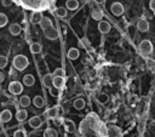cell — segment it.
Listing matches in <instances>:
<instances>
[{
	"instance_id": "6da1fadb",
	"label": "cell",
	"mask_w": 155,
	"mask_h": 137,
	"mask_svg": "<svg viewBox=\"0 0 155 137\" xmlns=\"http://www.w3.org/2000/svg\"><path fill=\"white\" fill-rule=\"evenodd\" d=\"M28 64H29V61H28V58H27L25 56H23V55H17V56H15V58H13V61H12V65H13L17 70H24V69L28 67Z\"/></svg>"
},
{
	"instance_id": "7a4b0ae2",
	"label": "cell",
	"mask_w": 155,
	"mask_h": 137,
	"mask_svg": "<svg viewBox=\"0 0 155 137\" xmlns=\"http://www.w3.org/2000/svg\"><path fill=\"white\" fill-rule=\"evenodd\" d=\"M138 50H139V53L143 55V56H148L153 52V44L150 40H142L139 46H138Z\"/></svg>"
},
{
	"instance_id": "3957f363",
	"label": "cell",
	"mask_w": 155,
	"mask_h": 137,
	"mask_svg": "<svg viewBox=\"0 0 155 137\" xmlns=\"http://www.w3.org/2000/svg\"><path fill=\"white\" fill-rule=\"evenodd\" d=\"M8 91H10V93H12L15 96L22 93V91H23L22 82H19V81H11L10 85H8Z\"/></svg>"
},
{
	"instance_id": "277c9868",
	"label": "cell",
	"mask_w": 155,
	"mask_h": 137,
	"mask_svg": "<svg viewBox=\"0 0 155 137\" xmlns=\"http://www.w3.org/2000/svg\"><path fill=\"white\" fill-rule=\"evenodd\" d=\"M110 11H111V13L115 15V16H121V15L124 13L125 8H124V5H122L121 2H114V4H111V6H110Z\"/></svg>"
},
{
	"instance_id": "5b68a950",
	"label": "cell",
	"mask_w": 155,
	"mask_h": 137,
	"mask_svg": "<svg viewBox=\"0 0 155 137\" xmlns=\"http://www.w3.org/2000/svg\"><path fill=\"white\" fill-rule=\"evenodd\" d=\"M44 34H45V36H46L47 39H50V40H56V39L58 38V30H57L56 28H53V27H51V28H48V29H45V30H44Z\"/></svg>"
},
{
	"instance_id": "8992f818",
	"label": "cell",
	"mask_w": 155,
	"mask_h": 137,
	"mask_svg": "<svg viewBox=\"0 0 155 137\" xmlns=\"http://www.w3.org/2000/svg\"><path fill=\"white\" fill-rule=\"evenodd\" d=\"M107 135H108V136L119 137V136L122 135V131H121V129H120L119 126H116V125H110V126L108 127V130H107Z\"/></svg>"
},
{
	"instance_id": "52a82bcc",
	"label": "cell",
	"mask_w": 155,
	"mask_h": 137,
	"mask_svg": "<svg viewBox=\"0 0 155 137\" xmlns=\"http://www.w3.org/2000/svg\"><path fill=\"white\" fill-rule=\"evenodd\" d=\"M110 29H111V27H110V24H109L107 21H102V19H101V21L98 22V30H99L102 34L109 33Z\"/></svg>"
},
{
	"instance_id": "ba28073f",
	"label": "cell",
	"mask_w": 155,
	"mask_h": 137,
	"mask_svg": "<svg viewBox=\"0 0 155 137\" xmlns=\"http://www.w3.org/2000/svg\"><path fill=\"white\" fill-rule=\"evenodd\" d=\"M42 125V120L40 116H33L29 119V126L31 129H39Z\"/></svg>"
},
{
	"instance_id": "9c48e42d",
	"label": "cell",
	"mask_w": 155,
	"mask_h": 137,
	"mask_svg": "<svg viewBox=\"0 0 155 137\" xmlns=\"http://www.w3.org/2000/svg\"><path fill=\"white\" fill-rule=\"evenodd\" d=\"M11 119H12V113H11V110L5 109V110H2V112L0 113V120H1V122H8Z\"/></svg>"
},
{
	"instance_id": "30bf717a",
	"label": "cell",
	"mask_w": 155,
	"mask_h": 137,
	"mask_svg": "<svg viewBox=\"0 0 155 137\" xmlns=\"http://www.w3.org/2000/svg\"><path fill=\"white\" fill-rule=\"evenodd\" d=\"M137 29L140 30V32H148L149 30V23H148V21H145L143 18L139 19L137 22Z\"/></svg>"
},
{
	"instance_id": "8fae6325",
	"label": "cell",
	"mask_w": 155,
	"mask_h": 137,
	"mask_svg": "<svg viewBox=\"0 0 155 137\" xmlns=\"http://www.w3.org/2000/svg\"><path fill=\"white\" fill-rule=\"evenodd\" d=\"M42 84L45 87L50 89L51 86H53V74H46L42 79Z\"/></svg>"
},
{
	"instance_id": "7c38bea8",
	"label": "cell",
	"mask_w": 155,
	"mask_h": 137,
	"mask_svg": "<svg viewBox=\"0 0 155 137\" xmlns=\"http://www.w3.org/2000/svg\"><path fill=\"white\" fill-rule=\"evenodd\" d=\"M27 118H28V112H27L24 108H23V109L17 110V113H16V119H17L19 122L25 121V120H27Z\"/></svg>"
},
{
	"instance_id": "4fadbf2b",
	"label": "cell",
	"mask_w": 155,
	"mask_h": 137,
	"mask_svg": "<svg viewBox=\"0 0 155 137\" xmlns=\"http://www.w3.org/2000/svg\"><path fill=\"white\" fill-rule=\"evenodd\" d=\"M39 25L41 27V29H42V30L48 29V28H51V27H52V21H51L50 18H47V17H42V18H41V21H40V23H39Z\"/></svg>"
},
{
	"instance_id": "5bb4252c",
	"label": "cell",
	"mask_w": 155,
	"mask_h": 137,
	"mask_svg": "<svg viewBox=\"0 0 155 137\" xmlns=\"http://www.w3.org/2000/svg\"><path fill=\"white\" fill-rule=\"evenodd\" d=\"M91 15H92V18L96 19V21H101L102 17H103V12L99 7H93L92 11H91Z\"/></svg>"
},
{
	"instance_id": "9a60e30c",
	"label": "cell",
	"mask_w": 155,
	"mask_h": 137,
	"mask_svg": "<svg viewBox=\"0 0 155 137\" xmlns=\"http://www.w3.org/2000/svg\"><path fill=\"white\" fill-rule=\"evenodd\" d=\"M34 82H35V79H34V76H33L31 74H25V75L23 76V85L30 87V86L34 85Z\"/></svg>"
},
{
	"instance_id": "2e32d148",
	"label": "cell",
	"mask_w": 155,
	"mask_h": 137,
	"mask_svg": "<svg viewBox=\"0 0 155 137\" xmlns=\"http://www.w3.org/2000/svg\"><path fill=\"white\" fill-rule=\"evenodd\" d=\"M64 76H53V86H56L57 89H62L64 86Z\"/></svg>"
},
{
	"instance_id": "e0dca14e",
	"label": "cell",
	"mask_w": 155,
	"mask_h": 137,
	"mask_svg": "<svg viewBox=\"0 0 155 137\" xmlns=\"http://www.w3.org/2000/svg\"><path fill=\"white\" fill-rule=\"evenodd\" d=\"M65 7L70 11H75L79 7V1L78 0H67L65 2Z\"/></svg>"
},
{
	"instance_id": "ac0fdd59",
	"label": "cell",
	"mask_w": 155,
	"mask_h": 137,
	"mask_svg": "<svg viewBox=\"0 0 155 137\" xmlns=\"http://www.w3.org/2000/svg\"><path fill=\"white\" fill-rule=\"evenodd\" d=\"M8 30H10V33H11L12 35H18V34L21 33L22 28H21V25H19V24H17V23H12V24L10 25Z\"/></svg>"
},
{
	"instance_id": "d6986e66",
	"label": "cell",
	"mask_w": 155,
	"mask_h": 137,
	"mask_svg": "<svg viewBox=\"0 0 155 137\" xmlns=\"http://www.w3.org/2000/svg\"><path fill=\"white\" fill-rule=\"evenodd\" d=\"M79 55H80V52H79V50L78 48H75V47H71V48H69V51H68V58L69 59H76L78 57H79Z\"/></svg>"
},
{
	"instance_id": "ffe728a7",
	"label": "cell",
	"mask_w": 155,
	"mask_h": 137,
	"mask_svg": "<svg viewBox=\"0 0 155 137\" xmlns=\"http://www.w3.org/2000/svg\"><path fill=\"white\" fill-rule=\"evenodd\" d=\"M30 102H31V99H30V97L27 96V95H23V96L19 98V104H21L23 108L29 107V105H30Z\"/></svg>"
},
{
	"instance_id": "44dd1931",
	"label": "cell",
	"mask_w": 155,
	"mask_h": 137,
	"mask_svg": "<svg viewBox=\"0 0 155 137\" xmlns=\"http://www.w3.org/2000/svg\"><path fill=\"white\" fill-rule=\"evenodd\" d=\"M41 18H42L41 12H34V13L31 15V17H30V22H31L33 24H39L40 21H41Z\"/></svg>"
},
{
	"instance_id": "7402d4cb",
	"label": "cell",
	"mask_w": 155,
	"mask_h": 137,
	"mask_svg": "<svg viewBox=\"0 0 155 137\" xmlns=\"http://www.w3.org/2000/svg\"><path fill=\"white\" fill-rule=\"evenodd\" d=\"M85 101L82 99V98H76L75 101H74V103H73V105H74V108L75 109H78V110H81V109H84L85 108Z\"/></svg>"
},
{
	"instance_id": "603a6c76",
	"label": "cell",
	"mask_w": 155,
	"mask_h": 137,
	"mask_svg": "<svg viewBox=\"0 0 155 137\" xmlns=\"http://www.w3.org/2000/svg\"><path fill=\"white\" fill-rule=\"evenodd\" d=\"M44 136H45V137H57V136H58V132H57L53 127H47V129L44 131Z\"/></svg>"
},
{
	"instance_id": "cb8c5ba5",
	"label": "cell",
	"mask_w": 155,
	"mask_h": 137,
	"mask_svg": "<svg viewBox=\"0 0 155 137\" xmlns=\"http://www.w3.org/2000/svg\"><path fill=\"white\" fill-rule=\"evenodd\" d=\"M41 50H42V46H41L40 42H33V44L30 45V51H31L33 53H40Z\"/></svg>"
},
{
	"instance_id": "d4e9b609",
	"label": "cell",
	"mask_w": 155,
	"mask_h": 137,
	"mask_svg": "<svg viewBox=\"0 0 155 137\" xmlns=\"http://www.w3.org/2000/svg\"><path fill=\"white\" fill-rule=\"evenodd\" d=\"M33 103L36 108H42L44 107V98L41 96H35L33 98Z\"/></svg>"
},
{
	"instance_id": "484cf974",
	"label": "cell",
	"mask_w": 155,
	"mask_h": 137,
	"mask_svg": "<svg viewBox=\"0 0 155 137\" xmlns=\"http://www.w3.org/2000/svg\"><path fill=\"white\" fill-rule=\"evenodd\" d=\"M56 13H57V16H58V17H61V18L65 17V16H67V7H63V6L57 7Z\"/></svg>"
},
{
	"instance_id": "4316f807",
	"label": "cell",
	"mask_w": 155,
	"mask_h": 137,
	"mask_svg": "<svg viewBox=\"0 0 155 137\" xmlns=\"http://www.w3.org/2000/svg\"><path fill=\"white\" fill-rule=\"evenodd\" d=\"M57 113H58V108H57V107H53V108H50L46 114H47L48 118H52V119H53V118L57 116Z\"/></svg>"
},
{
	"instance_id": "83f0119b",
	"label": "cell",
	"mask_w": 155,
	"mask_h": 137,
	"mask_svg": "<svg viewBox=\"0 0 155 137\" xmlns=\"http://www.w3.org/2000/svg\"><path fill=\"white\" fill-rule=\"evenodd\" d=\"M7 22H8L7 16H6L5 13H1V12H0V28L5 27V25L7 24Z\"/></svg>"
},
{
	"instance_id": "f1b7e54d",
	"label": "cell",
	"mask_w": 155,
	"mask_h": 137,
	"mask_svg": "<svg viewBox=\"0 0 155 137\" xmlns=\"http://www.w3.org/2000/svg\"><path fill=\"white\" fill-rule=\"evenodd\" d=\"M97 99H98L99 103H107L108 99H109V97H108V95H105V93H101Z\"/></svg>"
},
{
	"instance_id": "f546056e",
	"label": "cell",
	"mask_w": 155,
	"mask_h": 137,
	"mask_svg": "<svg viewBox=\"0 0 155 137\" xmlns=\"http://www.w3.org/2000/svg\"><path fill=\"white\" fill-rule=\"evenodd\" d=\"M50 93H51L53 97H58V96H59V89H57L56 86H53V87L51 86V87H50Z\"/></svg>"
},
{
	"instance_id": "4dcf8cb0",
	"label": "cell",
	"mask_w": 155,
	"mask_h": 137,
	"mask_svg": "<svg viewBox=\"0 0 155 137\" xmlns=\"http://www.w3.org/2000/svg\"><path fill=\"white\" fill-rule=\"evenodd\" d=\"M64 75V69L63 68H56L53 72V76H63Z\"/></svg>"
},
{
	"instance_id": "1f68e13d",
	"label": "cell",
	"mask_w": 155,
	"mask_h": 137,
	"mask_svg": "<svg viewBox=\"0 0 155 137\" xmlns=\"http://www.w3.org/2000/svg\"><path fill=\"white\" fill-rule=\"evenodd\" d=\"M13 136L15 137H25L27 132H25V130H17V131H15Z\"/></svg>"
},
{
	"instance_id": "d6a6232c",
	"label": "cell",
	"mask_w": 155,
	"mask_h": 137,
	"mask_svg": "<svg viewBox=\"0 0 155 137\" xmlns=\"http://www.w3.org/2000/svg\"><path fill=\"white\" fill-rule=\"evenodd\" d=\"M7 65V57L5 56H0V69L5 68Z\"/></svg>"
},
{
	"instance_id": "836d02e7",
	"label": "cell",
	"mask_w": 155,
	"mask_h": 137,
	"mask_svg": "<svg viewBox=\"0 0 155 137\" xmlns=\"http://www.w3.org/2000/svg\"><path fill=\"white\" fill-rule=\"evenodd\" d=\"M1 4H2V6L8 7V6L12 5V0H1Z\"/></svg>"
},
{
	"instance_id": "e575fe53",
	"label": "cell",
	"mask_w": 155,
	"mask_h": 137,
	"mask_svg": "<svg viewBox=\"0 0 155 137\" xmlns=\"http://www.w3.org/2000/svg\"><path fill=\"white\" fill-rule=\"evenodd\" d=\"M53 121L56 122V125H61V124H62V120H61V119H58L57 116H56V118H53Z\"/></svg>"
},
{
	"instance_id": "d590c367",
	"label": "cell",
	"mask_w": 155,
	"mask_h": 137,
	"mask_svg": "<svg viewBox=\"0 0 155 137\" xmlns=\"http://www.w3.org/2000/svg\"><path fill=\"white\" fill-rule=\"evenodd\" d=\"M150 10H155V0H150Z\"/></svg>"
},
{
	"instance_id": "8d00e7d4",
	"label": "cell",
	"mask_w": 155,
	"mask_h": 137,
	"mask_svg": "<svg viewBox=\"0 0 155 137\" xmlns=\"http://www.w3.org/2000/svg\"><path fill=\"white\" fill-rule=\"evenodd\" d=\"M81 42H82V44H85L86 46H88V45H90V42H88V40H87V39H82V40H81Z\"/></svg>"
},
{
	"instance_id": "74e56055",
	"label": "cell",
	"mask_w": 155,
	"mask_h": 137,
	"mask_svg": "<svg viewBox=\"0 0 155 137\" xmlns=\"http://www.w3.org/2000/svg\"><path fill=\"white\" fill-rule=\"evenodd\" d=\"M4 79H5V74L0 72V82H2V81H4Z\"/></svg>"
},
{
	"instance_id": "f35d334b",
	"label": "cell",
	"mask_w": 155,
	"mask_h": 137,
	"mask_svg": "<svg viewBox=\"0 0 155 137\" xmlns=\"http://www.w3.org/2000/svg\"><path fill=\"white\" fill-rule=\"evenodd\" d=\"M94 1H96L97 4H104V2L107 1V0H94Z\"/></svg>"
},
{
	"instance_id": "ab89813d",
	"label": "cell",
	"mask_w": 155,
	"mask_h": 137,
	"mask_svg": "<svg viewBox=\"0 0 155 137\" xmlns=\"http://www.w3.org/2000/svg\"><path fill=\"white\" fill-rule=\"evenodd\" d=\"M151 127L154 129V132H155V122H153V124H151Z\"/></svg>"
},
{
	"instance_id": "60d3db41",
	"label": "cell",
	"mask_w": 155,
	"mask_h": 137,
	"mask_svg": "<svg viewBox=\"0 0 155 137\" xmlns=\"http://www.w3.org/2000/svg\"><path fill=\"white\" fill-rule=\"evenodd\" d=\"M153 12H154V16H155V10H153Z\"/></svg>"
},
{
	"instance_id": "b9f144b4",
	"label": "cell",
	"mask_w": 155,
	"mask_h": 137,
	"mask_svg": "<svg viewBox=\"0 0 155 137\" xmlns=\"http://www.w3.org/2000/svg\"><path fill=\"white\" fill-rule=\"evenodd\" d=\"M0 1H1V0H0Z\"/></svg>"
}]
</instances>
